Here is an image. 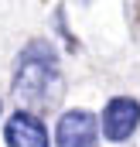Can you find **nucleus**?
Segmentation results:
<instances>
[{
  "mask_svg": "<svg viewBox=\"0 0 140 147\" xmlns=\"http://www.w3.org/2000/svg\"><path fill=\"white\" fill-rule=\"evenodd\" d=\"M62 65L48 41H31L14 65V96L24 106H55L62 96Z\"/></svg>",
  "mask_w": 140,
  "mask_h": 147,
  "instance_id": "obj_1",
  "label": "nucleus"
},
{
  "mask_svg": "<svg viewBox=\"0 0 140 147\" xmlns=\"http://www.w3.org/2000/svg\"><path fill=\"white\" fill-rule=\"evenodd\" d=\"M140 127V103L130 96H113L106 103L103 116H99V130H103L106 140L113 144H123L133 137V130Z\"/></svg>",
  "mask_w": 140,
  "mask_h": 147,
  "instance_id": "obj_2",
  "label": "nucleus"
},
{
  "mask_svg": "<svg viewBox=\"0 0 140 147\" xmlns=\"http://www.w3.org/2000/svg\"><path fill=\"white\" fill-rule=\"evenodd\" d=\"M58 147H96L99 144V120L89 110H69L62 113L58 130H55Z\"/></svg>",
  "mask_w": 140,
  "mask_h": 147,
  "instance_id": "obj_3",
  "label": "nucleus"
},
{
  "mask_svg": "<svg viewBox=\"0 0 140 147\" xmlns=\"http://www.w3.org/2000/svg\"><path fill=\"white\" fill-rule=\"evenodd\" d=\"M3 144L7 147H51V140H48L44 123H41L31 110H17V113L7 116Z\"/></svg>",
  "mask_w": 140,
  "mask_h": 147,
  "instance_id": "obj_4",
  "label": "nucleus"
}]
</instances>
